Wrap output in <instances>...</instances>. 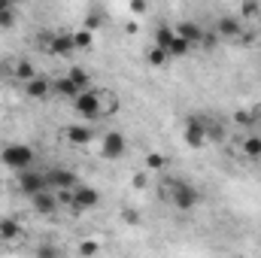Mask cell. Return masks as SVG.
<instances>
[{"instance_id":"cell-1","label":"cell","mask_w":261,"mask_h":258,"mask_svg":"<svg viewBox=\"0 0 261 258\" xmlns=\"http://www.w3.org/2000/svg\"><path fill=\"white\" fill-rule=\"evenodd\" d=\"M70 104H73V110L79 113V119H85V122L107 119V116H113V113H116V107H119L116 94H110V91H97L94 85H91V88H85V91H79Z\"/></svg>"},{"instance_id":"cell-2","label":"cell","mask_w":261,"mask_h":258,"mask_svg":"<svg viewBox=\"0 0 261 258\" xmlns=\"http://www.w3.org/2000/svg\"><path fill=\"white\" fill-rule=\"evenodd\" d=\"M161 197L173 207V210H195L197 203L203 200V194L195 183L182 179V176H170V179H161Z\"/></svg>"},{"instance_id":"cell-3","label":"cell","mask_w":261,"mask_h":258,"mask_svg":"<svg viewBox=\"0 0 261 258\" xmlns=\"http://www.w3.org/2000/svg\"><path fill=\"white\" fill-rule=\"evenodd\" d=\"M61 203H67L73 213H88V210H94V207L100 203V192H97L94 186H88V183L79 179L73 189L61 192Z\"/></svg>"},{"instance_id":"cell-4","label":"cell","mask_w":261,"mask_h":258,"mask_svg":"<svg viewBox=\"0 0 261 258\" xmlns=\"http://www.w3.org/2000/svg\"><path fill=\"white\" fill-rule=\"evenodd\" d=\"M0 164L18 173V170L37 164V152H34L28 143H6V146L0 149Z\"/></svg>"},{"instance_id":"cell-5","label":"cell","mask_w":261,"mask_h":258,"mask_svg":"<svg viewBox=\"0 0 261 258\" xmlns=\"http://www.w3.org/2000/svg\"><path fill=\"white\" fill-rule=\"evenodd\" d=\"M155 46H158V49H164L170 61H173V58H186V55L192 52V46L176 34V28H173V24H161V28L155 31Z\"/></svg>"},{"instance_id":"cell-6","label":"cell","mask_w":261,"mask_h":258,"mask_svg":"<svg viewBox=\"0 0 261 258\" xmlns=\"http://www.w3.org/2000/svg\"><path fill=\"white\" fill-rule=\"evenodd\" d=\"M182 140L189 149H203L210 143V134H206V125H203V113H192L186 119V128H182Z\"/></svg>"},{"instance_id":"cell-7","label":"cell","mask_w":261,"mask_h":258,"mask_svg":"<svg viewBox=\"0 0 261 258\" xmlns=\"http://www.w3.org/2000/svg\"><path fill=\"white\" fill-rule=\"evenodd\" d=\"M15 189L24 194V197H31L34 192L46 189V170H37V167L18 170V173H15Z\"/></svg>"},{"instance_id":"cell-8","label":"cell","mask_w":261,"mask_h":258,"mask_svg":"<svg viewBox=\"0 0 261 258\" xmlns=\"http://www.w3.org/2000/svg\"><path fill=\"white\" fill-rule=\"evenodd\" d=\"M31 207L40 213V216H52V213H58V207H61V192H55V189H40V192H34L31 197Z\"/></svg>"},{"instance_id":"cell-9","label":"cell","mask_w":261,"mask_h":258,"mask_svg":"<svg viewBox=\"0 0 261 258\" xmlns=\"http://www.w3.org/2000/svg\"><path fill=\"white\" fill-rule=\"evenodd\" d=\"M125 149H128V143H125V137H122L119 131H107V134L100 137V155H103L107 161L122 158V155H125Z\"/></svg>"},{"instance_id":"cell-10","label":"cell","mask_w":261,"mask_h":258,"mask_svg":"<svg viewBox=\"0 0 261 258\" xmlns=\"http://www.w3.org/2000/svg\"><path fill=\"white\" fill-rule=\"evenodd\" d=\"M76 183H79V176H76L73 170H67V167H52V170H46V186L55 189V192H67V189H73Z\"/></svg>"},{"instance_id":"cell-11","label":"cell","mask_w":261,"mask_h":258,"mask_svg":"<svg viewBox=\"0 0 261 258\" xmlns=\"http://www.w3.org/2000/svg\"><path fill=\"white\" fill-rule=\"evenodd\" d=\"M216 37H219V40H240V43H243V37H246L243 21H240V18H234V15L219 18V24H216Z\"/></svg>"},{"instance_id":"cell-12","label":"cell","mask_w":261,"mask_h":258,"mask_svg":"<svg viewBox=\"0 0 261 258\" xmlns=\"http://www.w3.org/2000/svg\"><path fill=\"white\" fill-rule=\"evenodd\" d=\"M46 52L55 55V58H67V55H73V52H76V46H73V34H55V37L46 43Z\"/></svg>"},{"instance_id":"cell-13","label":"cell","mask_w":261,"mask_h":258,"mask_svg":"<svg viewBox=\"0 0 261 258\" xmlns=\"http://www.w3.org/2000/svg\"><path fill=\"white\" fill-rule=\"evenodd\" d=\"M64 137H67V143H70V146H88V143L94 140V131L85 128V125H67Z\"/></svg>"},{"instance_id":"cell-14","label":"cell","mask_w":261,"mask_h":258,"mask_svg":"<svg viewBox=\"0 0 261 258\" xmlns=\"http://www.w3.org/2000/svg\"><path fill=\"white\" fill-rule=\"evenodd\" d=\"M24 94H28V97H49V94H52V82L37 73V76H31V79L24 82Z\"/></svg>"},{"instance_id":"cell-15","label":"cell","mask_w":261,"mask_h":258,"mask_svg":"<svg viewBox=\"0 0 261 258\" xmlns=\"http://www.w3.org/2000/svg\"><path fill=\"white\" fill-rule=\"evenodd\" d=\"M79 91H82V88H79L67 73H64V76H58V79L52 82V94H58V97H64V100H73Z\"/></svg>"},{"instance_id":"cell-16","label":"cell","mask_w":261,"mask_h":258,"mask_svg":"<svg viewBox=\"0 0 261 258\" xmlns=\"http://www.w3.org/2000/svg\"><path fill=\"white\" fill-rule=\"evenodd\" d=\"M240 152H243V158H246V161H261V137H258V134L243 137Z\"/></svg>"},{"instance_id":"cell-17","label":"cell","mask_w":261,"mask_h":258,"mask_svg":"<svg viewBox=\"0 0 261 258\" xmlns=\"http://www.w3.org/2000/svg\"><path fill=\"white\" fill-rule=\"evenodd\" d=\"M15 12H18V6H15L12 0H0V28H3V31L15 24Z\"/></svg>"},{"instance_id":"cell-18","label":"cell","mask_w":261,"mask_h":258,"mask_svg":"<svg viewBox=\"0 0 261 258\" xmlns=\"http://www.w3.org/2000/svg\"><path fill=\"white\" fill-rule=\"evenodd\" d=\"M18 234H21V225H18L15 219H3V222H0V240H3V243H6V240H15Z\"/></svg>"},{"instance_id":"cell-19","label":"cell","mask_w":261,"mask_h":258,"mask_svg":"<svg viewBox=\"0 0 261 258\" xmlns=\"http://www.w3.org/2000/svg\"><path fill=\"white\" fill-rule=\"evenodd\" d=\"M67 76H70V79H73V82H76L82 91H85V88H91V76H88V70H82L79 64L70 67V70H67Z\"/></svg>"},{"instance_id":"cell-20","label":"cell","mask_w":261,"mask_h":258,"mask_svg":"<svg viewBox=\"0 0 261 258\" xmlns=\"http://www.w3.org/2000/svg\"><path fill=\"white\" fill-rule=\"evenodd\" d=\"M146 61H149L152 67H164L167 61H170V58H167V52H164V49H158V46H152V49L146 52Z\"/></svg>"},{"instance_id":"cell-21","label":"cell","mask_w":261,"mask_h":258,"mask_svg":"<svg viewBox=\"0 0 261 258\" xmlns=\"http://www.w3.org/2000/svg\"><path fill=\"white\" fill-rule=\"evenodd\" d=\"M73 46L79 49H91V31H73Z\"/></svg>"},{"instance_id":"cell-22","label":"cell","mask_w":261,"mask_h":258,"mask_svg":"<svg viewBox=\"0 0 261 258\" xmlns=\"http://www.w3.org/2000/svg\"><path fill=\"white\" fill-rule=\"evenodd\" d=\"M15 76H18L21 82H28L31 76H37V70H34L31 61H15Z\"/></svg>"},{"instance_id":"cell-23","label":"cell","mask_w":261,"mask_h":258,"mask_svg":"<svg viewBox=\"0 0 261 258\" xmlns=\"http://www.w3.org/2000/svg\"><path fill=\"white\" fill-rule=\"evenodd\" d=\"M146 167H149V170H155V167H164V155H158V152H152V155L146 158Z\"/></svg>"},{"instance_id":"cell-24","label":"cell","mask_w":261,"mask_h":258,"mask_svg":"<svg viewBox=\"0 0 261 258\" xmlns=\"http://www.w3.org/2000/svg\"><path fill=\"white\" fill-rule=\"evenodd\" d=\"M12 3H15V6H18V3H24V0H12Z\"/></svg>"},{"instance_id":"cell-25","label":"cell","mask_w":261,"mask_h":258,"mask_svg":"<svg viewBox=\"0 0 261 258\" xmlns=\"http://www.w3.org/2000/svg\"><path fill=\"white\" fill-rule=\"evenodd\" d=\"M0 189H3V179H0Z\"/></svg>"}]
</instances>
